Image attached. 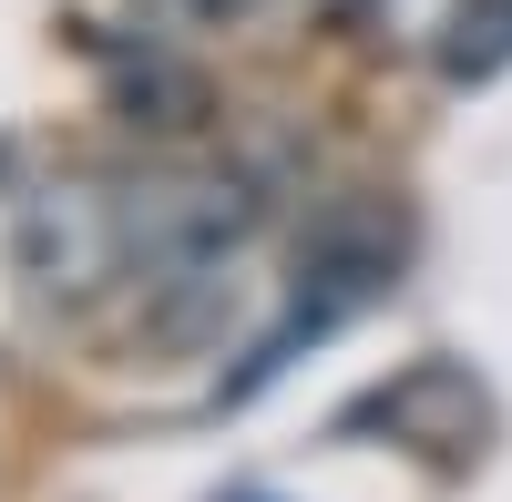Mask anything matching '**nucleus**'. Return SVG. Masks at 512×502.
<instances>
[{"mask_svg": "<svg viewBox=\"0 0 512 502\" xmlns=\"http://www.w3.org/2000/svg\"><path fill=\"white\" fill-rule=\"evenodd\" d=\"M144 21H164V31H226V21H246L256 0H134Z\"/></svg>", "mask_w": 512, "mask_h": 502, "instance_id": "7ed1b4c3", "label": "nucleus"}, {"mask_svg": "<svg viewBox=\"0 0 512 502\" xmlns=\"http://www.w3.org/2000/svg\"><path fill=\"white\" fill-rule=\"evenodd\" d=\"M216 502H277V492H216Z\"/></svg>", "mask_w": 512, "mask_h": 502, "instance_id": "20e7f679", "label": "nucleus"}, {"mask_svg": "<svg viewBox=\"0 0 512 502\" xmlns=\"http://www.w3.org/2000/svg\"><path fill=\"white\" fill-rule=\"evenodd\" d=\"M441 72H451V82L512 72V0H451V21H441Z\"/></svg>", "mask_w": 512, "mask_h": 502, "instance_id": "f03ea898", "label": "nucleus"}, {"mask_svg": "<svg viewBox=\"0 0 512 502\" xmlns=\"http://www.w3.org/2000/svg\"><path fill=\"white\" fill-rule=\"evenodd\" d=\"M256 236L246 175H52L11 164V277L41 308H103L134 287H195Z\"/></svg>", "mask_w": 512, "mask_h": 502, "instance_id": "f257e3e1", "label": "nucleus"}]
</instances>
